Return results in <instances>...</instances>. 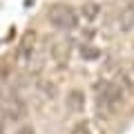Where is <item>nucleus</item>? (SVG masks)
<instances>
[{
    "instance_id": "20e7f679",
    "label": "nucleus",
    "mask_w": 134,
    "mask_h": 134,
    "mask_svg": "<svg viewBox=\"0 0 134 134\" xmlns=\"http://www.w3.org/2000/svg\"><path fill=\"white\" fill-rule=\"evenodd\" d=\"M16 58H18V65L25 67V69L34 67L36 58H38V36H36V31H25V36L18 43Z\"/></svg>"
},
{
    "instance_id": "7ed1b4c3",
    "label": "nucleus",
    "mask_w": 134,
    "mask_h": 134,
    "mask_svg": "<svg viewBox=\"0 0 134 134\" xmlns=\"http://www.w3.org/2000/svg\"><path fill=\"white\" fill-rule=\"evenodd\" d=\"M47 20L58 29V31H72L78 25V14L74 7L65 5V2H56L47 9Z\"/></svg>"
},
{
    "instance_id": "1a4fd4ad",
    "label": "nucleus",
    "mask_w": 134,
    "mask_h": 134,
    "mask_svg": "<svg viewBox=\"0 0 134 134\" xmlns=\"http://www.w3.org/2000/svg\"><path fill=\"white\" fill-rule=\"evenodd\" d=\"M69 134H92V130H90V125H87V123H78Z\"/></svg>"
},
{
    "instance_id": "39448f33",
    "label": "nucleus",
    "mask_w": 134,
    "mask_h": 134,
    "mask_svg": "<svg viewBox=\"0 0 134 134\" xmlns=\"http://www.w3.org/2000/svg\"><path fill=\"white\" fill-rule=\"evenodd\" d=\"M67 105H69V110H72V112H83V107H85L83 92L72 90V92H69V96H67Z\"/></svg>"
},
{
    "instance_id": "9d476101",
    "label": "nucleus",
    "mask_w": 134,
    "mask_h": 134,
    "mask_svg": "<svg viewBox=\"0 0 134 134\" xmlns=\"http://www.w3.org/2000/svg\"><path fill=\"white\" fill-rule=\"evenodd\" d=\"M16 134H36V132H34V127H31V125H23V127H20Z\"/></svg>"
},
{
    "instance_id": "f257e3e1",
    "label": "nucleus",
    "mask_w": 134,
    "mask_h": 134,
    "mask_svg": "<svg viewBox=\"0 0 134 134\" xmlns=\"http://www.w3.org/2000/svg\"><path fill=\"white\" fill-rule=\"evenodd\" d=\"M92 92H94V110L100 119H110L112 114H116L125 100L123 87L116 81H110V78L96 81Z\"/></svg>"
},
{
    "instance_id": "6e6552de",
    "label": "nucleus",
    "mask_w": 134,
    "mask_h": 134,
    "mask_svg": "<svg viewBox=\"0 0 134 134\" xmlns=\"http://www.w3.org/2000/svg\"><path fill=\"white\" fill-rule=\"evenodd\" d=\"M83 14H85V18H96V14H98V7L96 5H85L83 7Z\"/></svg>"
},
{
    "instance_id": "423d86ee",
    "label": "nucleus",
    "mask_w": 134,
    "mask_h": 134,
    "mask_svg": "<svg viewBox=\"0 0 134 134\" xmlns=\"http://www.w3.org/2000/svg\"><path fill=\"white\" fill-rule=\"evenodd\" d=\"M119 23H121V29H123V31H130V29H134V2L123 11V14H121Z\"/></svg>"
},
{
    "instance_id": "f03ea898",
    "label": "nucleus",
    "mask_w": 134,
    "mask_h": 134,
    "mask_svg": "<svg viewBox=\"0 0 134 134\" xmlns=\"http://www.w3.org/2000/svg\"><path fill=\"white\" fill-rule=\"evenodd\" d=\"M0 116L5 123H20L27 116V105L14 90H0Z\"/></svg>"
},
{
    "instance_id": "0eeeda50",
    "label": "nucleus",
    "mask_w": 134,
    "mask_h": 134,
    "mask_svg": "<svg viewBox=\"0 0 134 134\" xmlns=\"http://www.w3.org/2000/svg\"><path fill=\"white\" fill-rule=\"evenodd\" d=\"M121 76L127 81V85H134V60H130L125 69H121Z\"/></svg>"
},
{
    "instance_id": "9b49d317",
    "label": "nucleus",
    "mask_w": 134,
    "mask_h": 134,
    "mask_svg": "<svg viewBox=\"0 0 134 134\" xmlns=\"http://www.w3.org/2000/svg\"><path fill=\"white\" fill-rule=\"evenodd\" d=\"M5 132V121H2V116H0V134Z\"/></svg>"
}]
</instances>
